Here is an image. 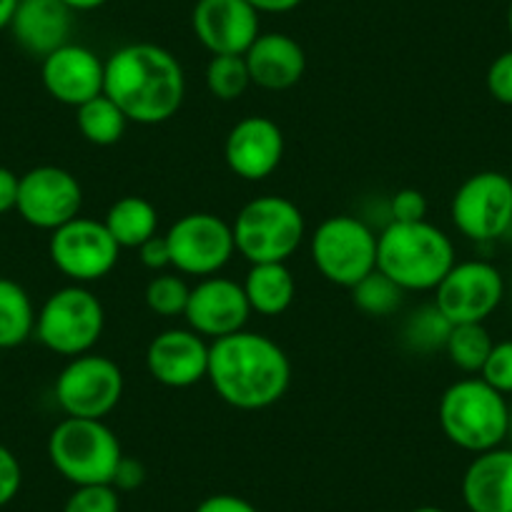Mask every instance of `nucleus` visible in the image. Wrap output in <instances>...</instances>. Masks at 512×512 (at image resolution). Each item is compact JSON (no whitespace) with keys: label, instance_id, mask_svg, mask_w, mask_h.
I'll use <instances>...</instances> for the list:
<instances>
[{"label":"nucleus","instance_id":"423d86ee","mask_svg":"<svg viewBox=\"0 0 512 512\" xmlns=\"http://www.w3.org/2000/svg\"><path fill=\"white\" fill-rule=\"evenodd\" d=\"M123 450L103 420L66 417L48 437V460L73 487L111 485Z\"/></svg>","mask_w":512,"mask_h":512},{"label":"nucleus","instance_id":"aec40b11","mask_svg":"<svg viewBox=\"0 0 512 512\" xmlns=\"http://www.w3.org/2000/svg\"><path fill=\"white\" fill-rule=\"evenodd\" d=\"M8 28L23 51L43 61L48 53L71 43L73 11L63 0H18Z\"/></svg>","mask_w":512,"mask_h":512},{"label":"nucleus","instance_id":"ea45409f","mask_svg":"<svg viewBox=\"0 0 512 512\" xmlns=\"http://www.w3.org/2000/svg\"><path fill=\"white\" fill-rule=\"evenodd\" d=\"M18 184H21V176H16L6 166H0V214L16 209Z\"/></svg>","mask_w":512,"mask_h":512},{"label":"nucleus","instance_id":"58836bf2","mask_svg":"<svg viewBox=\"0 0 512 512\" xmlns=\"http://www.w3.org/2000/svg\"><path fill=\"white\" fill-rule=\"evenodd\" d=\"M194 512H259L256 505H251L249 500L239 495H231V492H219V495H209L196 505Z\"/></svg>","mask_w":512,"mask_h":512},{"label":"nucleus","instance_id":"dca6fc26","mask_svg":"<svg viewBox=\"0 0 512 512\" xmlns=\"http://www.w3.org/2000/svg\"><path fill=\"white\" fill-rule=\"evenodd\" d=\"M249 314L251 307L246 302L244 287L234 279L214 274L191 287L184 319L189 329L204 339H219L241 332L249 322Z\"/></svg>","mask_w":512,"mask_h":512},{"label":"nucleus","instance_id":"a211bd4d","mask_svg":"<svg viewBox=\"0 0 512 512\" xmlns=\"http://www.w3.org/2000/svg\"><path fill=\"white\" fill-rule=\"evenodd\" d=\"M209 347L194 329H164L146 349V369L151 377L171 390L194 387L209 374Z\"/></svg>","mask_w":512,"mask_h":512},{"label":"nucleus","instance_id":"f8f14e48","mask_svg":"<svg viewBox=\"0 0 512 512\" xmlns=\"http://www.w3.org/2000/svg\"><path fill=\"white\" fill-rule=\"evenodd\" d=\"M171 267L189 277H214L236 254L234 231L221 216L209 211L184 214L166 231Z\"/></svg>","mask_w":512,"mask_h":512},{"label":"nucleus","instance_id":"4468645a","mask_svg":"<svg viewBox=\"0 0 512 512\" xmlns=\"http://www.w3.org/2000/svg\"><path fill=\"white\" fill-rule=\"evenodd\" d=\"M83 189L76 176L61 166H36L18 184L16 211L26 224L56 231L81 216Z\"/></svg>","mask_w":512,"mask_h":512},{"label":"nucleus","instance_id":"79ce46f5","mask_svg":"<svg viewBox=\"0 0 512 512\" xmlns=\"http://www.w3.org/2000/svg\"><path fill=\"white\" fill-rule=\"evenodd\" d=\"M73 13H88V11H96V8L106 6L108 0H63Z\"/></svg>","mask_w":512,"mask_h":512},{"label":"nucleus","instance_id":"f3484780","mask_svg":"<svg viewBox=\"0 0 512 512\" xmlns=\"http://www.w3.org/2000/svg\"><path fill=\"white\" fill-rule=\"evenodd\" d=\"M226 166L244 181H264L284 159V134L267 116H246L231 126L224 141Z\"/></svg>","mask_w":512,"mask_h":512},{"label":"nucleus","instance_id":"f03ea898","mask_svg":"<svg viewBox=\"0 0 512 512\" xmlns=\"http://www.w3.org/2000/svg\"><path fill=\"white\" fill-rule=\"evenodd\" d=\"M103 93L121 108L128 123H166L186 98L184 68L164 46L128 43L108 56Z\"/></svg>","mask_w":512,"mask_h":512},{"label":"nucleus","instance_id":"20e7f679","mask_svg":"<svg viewBox=\"0 0 512 512\" xmlns=\"http://www.w3.org/2000/svg\"><path fill=\"white\" fill-rule=\"evenodd\" d=\"M510 402L482 377L450 384L437 405V422L447 440L460 450L480 455L507 442Z\"/></svg>","mask_w":512,"mask_h":512},{"label":"nucleus","instance_id":"f704fd0d","mask_svg":"<svg viewBox=\"0 0 512 512\" xmlns=\"http://www.w3.org/2000/svg\"><path fill=\"white\" fill-rule=\"evenodd\" d=\"M427 219V196L417 189H400L390 199V221L415 224Z\"/></svg>","mask_w":512,"mask_h":512},{"label":"nucleus","instance_id":"9d476101","mask_svg":"<svg viewBox=\"0 0 512 512\" xmlns=\"http://www.w3.org/2000/svg\"><path fill=\"white\" fill-rule=\"evenodd\" d=\"M123 384L121 367L111 357L88 352L68 359L53 384V395L66 417L103 420L121 402Z\"/></svg>","mask_w":512,"mask_h":512},{"label":"nucleus","instance_id":"1a4fd4ad","mask_svg":"<svg viewBox=\"0 0 512 512\" xmlns=\"http://www.w3.org/2000/svg\"><path fill=\"white\" fill-rule=\"evenodd\" d=\"M455 229L475 244H490L512 229V179L502 171H477L457 186L450 204Z\"/></svg>","mask_w":512,"mask_h":512},{"label":"nucleus","instance_id":"b1692460","mask_svg":"<svg viewBox=\"0 0 512 512\" xmlns=\"http://www.w3.org/2000/svg\"><path fill=\"white\" fill-rule=\"evenodd\" d=\"M103 224L121 249H139L159 234V211L144 196H123L113 201Z\"/></svg>","mask_w":512,"mask_h":512},{"label":"nucleus","instance_id":"bb28decb","mask_svg":"<svg viewBox=\"0 0 512 512\" xmlns=\"http://www.w3.org/2000/svg\"><path fill=\"white\" fill-rule=\"evenodd\" d=\"M492 334L485 324H455L447 337L445 352L450 362L465 374H480L492 352Z\"/></svg>","mask_w":512,"mask_h":512},{"label":"nucleus","instance_id":"a19ab883","mask_svg":"<svg viewBox=\"0 0 512 512\" xmlns=\"http://www.w3.org/2000/svg\"><path fill=\"white\" fill-rule=\"evenodd\" d=\"M251 8H254L259 16L262 13H272V16H282V13H289V11H297L299 6H302L304 0H246Z\"/></svg>","mask_w":512,"mask_h":512},{"label":"nucleus","instance_id":"412c9836","mask_svg":"<svg viewBox=\"0 0 512 512\" xmlns=\"http://www.w3.org/2000/svg\"><path fill=\"white\" fill-rule=\"evenodd\" d=\"M460 490L470 512H512V447L500 445L472 457Z\"/></svg>","mask_w":512,"mask_h":512},{"label":"nucleus","instance_id":"ddd939ff","mask_svg":"<svg viewBox=\"0 0 512 512\" xmlns=\"http://www.w3.org/2000/svg\"><path fill=\"white\" fill-rule=\"evenodd\" d=\"M507 292L505 277L485 259L455 262L435 289V307L452 324H485Z\"/></svg>","mask_w":512,"mask_h":512},{"label":"nucleus","instance_id":"4be33fe9","mask_svg":"<svg viewBox=\"0 0 512 512\" xmlns=\"http://www.w3.org/2000/svg\"><path fill=\"white\" fill-rule=\"evenodd\" d=\"M251 86L264 91H287L302 81L307 71V53L287 33H259L244 53Z\"/></svg>","mask_w":512,"mask_h":512},{"label":"nucleus","instance_id":"5701e85b","mask_svg":"<svg viewBox=\"0 0 512 512\" xmlns=\"http://www.w3.org/2000/svg\"><path fill=\"white\" fill-rule=\"evenodd\" d=\"M241 287H244L251 312L262 317H279L292 307L297 297V282L284 262L251 264Z\"/></svg>","mask_w":512,"mask_h":512},{"label":"nucleus","instance_id":"49530a36","mask_svg":"<svg viewBox=\"0 0 512 512\" xmlns=\"http://www.w3.org/2000/svg\"><path fill=\"white\" fill-rule=\"evenodd\" d=\"M507 445L512 447V402H510V420H507Z\"/></svg>","mask_w":512,"mask_h":512},{"label":"nucleus","instance_id":"6e6552de","mask_svg":"<svg viewBox=\"0 0 512 512\" xmlns=\"http://www.w3.org/2000/svg\"><path fill=\"white\" fill-rule=\"evenodd\" d=\"M312 262L327 282L352 289L377 269V234L359 216H329L312 234Z\"/></svg>","mask_w":512,"mask_h":512},{"label":"nucleus","instance_id":"de8ad7c7","mask_svg":"<svg viewBox=\"0 0 512 512\" xmlns=\"http://www.w3.org/2000/svg\"><path fill=\"white\" fill-rule=\"evenodd\" d=\"M510 289H512V284H510Z\"/></svg>","mask_w":512,"mask_h":512},{"label":"nucleus","instance_id":"0eeeda50","mask_svg":"<svg viewBox=\"0 0 512 512\" xmlns=\"http://www.w3.org/2000/svg\"><path fill=\"white\" fill-rule=\"evenodd\" d=\"M106 327L103 304L86 284H68L56 289L36 314L38 342L61 357L88 354Z\"/></svg>","mask_w":512,"mask_h":512},{"label":"nucleus","instance_id":"7c9ffc66","mask_svg":"<svg viewBox=\"0 0 512 512\" xmlns=\"http://www.w3.org/2000/svg\"><path fill=\"white\" fill-rule=\"evenodd\" d=\"M191 287L179 274H159L146 284V307L159 317H184Z\"/></svg>","mask_w":512,"mask_h":512},{"label":"nucleus","instance_id":"4c0bfd02","mask_svg":"<svg viewBox=\"0 0 512 512\" xmlns=\"http://www.w3.org/2000/svg\"><path fill=\"white\" fill-rule=\"evenodd\" d=\"M139 256L141 264L151 272H164L166 267H171V251H169V241H166V234H156L151 236L149 241L139 246Z\"/></svg>","mask_w":512,"mask_h":512},{"label":"nucleus","instance_id":"6ab92c4d","mask_svg":"<svg viewBox=\"0 0 512 512\" xmlns=\"http://www.w3.org/2000/svg\"><path fill=\"white\" fill-rule=\"evenodd\" d=\"M103 76H106V61L96 56L91 48L66 43L48 53L41 63L43 88L53 101L63 106H83L91 98L103 93Z\"/></svg>","mask_w":512,"mask_h":512},{"label":"nucleus","instance_id":"a18cd8bd","mask_svg":"<svg viewBox=\"0 0 512 512\" xmlns=\"http://www.w3.org/2000/svg\"><path fill=\"white\" fill-rule=\"evenodd\" d=\"M412 512H447V510H442V507H435V505H422V507H415Z\"/></svg>","mask_w":512,"mask_h":512},{"label":"nucleus","instance_id":"37998d69","mask_svg":"<svg viewBox=\"0 0 512 512\" xmlns=\"http://www.w3.org/2000/svg\"><path fill=\"white\" fill-rule=\"evenodd\" d=\"M18 0H0V31L11 26V18L16 13Z\"/></svg>","mask_w":512,"mask_h":512},{"label":"nucleus","instance_id":"e433bc0d","mask_svg":"<svg viewBox=\"0 0 512 512\" xmlns=\"http://www.w3.org/2000/svg\"><path fill=\"white\" fill-rule=\"evenodd\" d=\"M146 482V467L144 462L136 460V457H121L116 467V475H113L111 485L116 487L118 492H131V490H139L141 485Z\"/></svg>","mask_w":512,"mask_h":512},{"label":"nucleus","instance_id":"72a5a7b5","mask_svg":"<svg viewBox=\"0 0 512 512\" xmlns=\"http://www.w3.org/2000/svg\"><path fill=\"white\" fill-rule=\"evenodd\" d=\"M487 93L502 106H512V48L502 51L487 68Z\"/></svg>","mask_w":512,"mask_h":512},{"label":"nucleus","instance_id":"473e14b6","mask_svg":"<svg viewBox=\"0 0 512 512\" xmlns=\"http://www.w3.org/2000/svg\"><path fill=\"white\" fill-rule=\"evenodd\" d=\"M480 377L500 395L512 397V339L492 344V352L482 367Z\"/></svg>","mask_w":512,"mask_h":512},{"label":"nucleus","instance_id":"39448f33","mask_svg":"<svg viewBox=\"0 0 512 512\" xmlns=\"http://www.w3.org/2000/svg\"><path fill=\"white\" fill-rule=\"evenodd\" d=\"M231 231L236 254L249 264H287L307 236V221L302 209L287 196L267 194L241 206L231 221Z\"/></svg>","mask_w":512,"mask_h":512},{"label":"nucleus","instance_id":"f257e3e1","mask_svg":"<svg viewBox=\"0 0 512 512\" xmlns=\"http://www.w3.org/2000/svg\"><path fill=\"white\" fill-rule=\"evenodd\" d=\"M206 379L229 407L259 412L287 395L292 362L272 337L241 329L211 342Z\"/></svg>","mask_w":512,"mask_h":512},{"label":"nucleus","instance_id":"a878e982","mask_svg":"<svg viewBox=\"0 0 512 512\" xmlns=\"http://www.w3.org/2000/svg\"><path fill=\"white\" fill-rule=\"evenodd\" d=\"M76 126L88 144L113 146L126 134L128 118L106 93H101L76 108Z\"/></svg>","mask_w":512,"mask_h":512},{"label":"nucleus","instance_id":"c756f323","mask_svg":"<svg viewBox=\"0 0 512 512\" xmlns=\"http://www.w3.org/2000/svg\"><path fill=\"white\" fill-rule=\"evenodd\" d=\"M204 81L211 96L219 101H236L251 86L244 56H211Z\"/></svg>","mask_w":512,"mask_h":512},{"label":"nucleus","instance_id":"2f4dec72","mask_svg":"<svg viewBox=\"0 0 512 512\" xmlns=\"http://www.w3.org/2000/svg\"><path fill=\"white\" fill-rule=\"evenodd\" d=\"M63 512H121V492L113 485H81L68 495Z\"/></svg>","mask_w":512,"mask_h":512},{"label":"nucleus","instance_id":"9b49d317","mask_svg":"<svg viewBox=\"0 0 512 512\" xmlns=\"http://www.w3.org/2000/svg\"><path fill=\"white\" fill-rule=\"evenodd\" d=\"M48 254L53 267L73 284H91L116 269L121 246L108 234L103 221L76 216L61 229L51 231Z\"/></svg>","mask_w":512,"mask_h":512},{"label":"nucleus","instance_id":"cd10ccee","mask_svg":"<svg viewBox=\"0 0 512 512\" xmlns=\"http://www.w3.org/2000/svg\"><path fill=\"white\" fill-rule=\"evenodd\" d=\"M452 327H455V324H452L450 319L435 307V302H432L407 317L405 329H402V339H405V344L412 352L432 354L445 349Z\"/></svg>","mask_w":512,"mask_h":512},{"label":"nucleus","instance_id":"2eb2a0df","mask_svg":"<svg viewBox=\"0 0 512 512\" xmlns=\"http://www.w3.org/2000/svg\"><path fill=\"white\" fill-rule=\"evenodd\" d=\"M191 28L211 56H244L262 33L259 13L246 0H196Z\"/></svg>","mask_w":512,"mask_h":512},{"label":"nucleus","instance_id":"c85d7f7f","mask_svg":"<svg viewBox=\"0 0 512 512\" xmlns=\"http://www.w3.org/2000/svg\"><path fill=\"white\" fill-rule=\"evenodd\" d=\"M354 307L369 317H392L405 302V289L397 287L390 277H384L379 269L352 287Z\"/></svg>","mask_w":512,"mask_h":512},{"label":"nucleus","instance_id":"7ed1b4c3","mask_svg":"<svg viewBox=\"0 0 512 512\" xmlns=\"http://www.w3.org/2000/svg\"><path fill=\"white\" fill-rule=\"evenodd\" d=\"M455 244L430 221H390L377 234V269L405 292H430L455 267Z\"/></svg>","mask_w":512,"mask_h":512},{"label":"nucleus","instance_id":"c9c22d12","mask_svg":"<svg viewBox=\"0 0 512 512\" xmlns=\"http://www.w3.org/2000/svg\"><path fill=\"white\" fill-rule=\"evenodd\" d=\"M23 485V467L18 457L8 450L6 445H0V507H6L8 502L16 500Z\"/></svg>","mask_w":512,"mask_h":512},{"label":"nucleus","instance_id":"393cba45","mask_svg":"<svg viewBox=\"0 0 512 512\" xmlns=\"http://www.w3.org/2000/svg\"><path fill=\"white\" fill-rule=\"evenodd\" d=\"M31 294L13 279L0 277V349H16L36 332Z\"/></svg>","mask_w":512,"mask_h":512},{"label":"nucleus","instance_id":"c03bdc74","mask_svg":"<svg viewBox=\"0 0 512 512\" xmlns=\"http://www.w3.org/2000/svg\"><path fill=\"white\" fill-rule=\"evenodd\" d=\"M505 23H507V33H510L512 38V0L507 3V13H505Z\"/></svg>","mask_w":512,"mask_h":512}]
</instances>
